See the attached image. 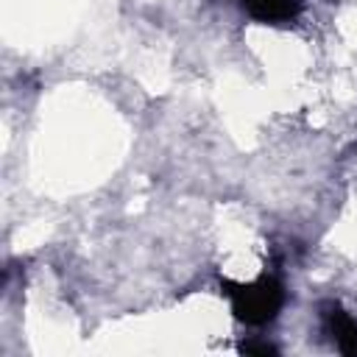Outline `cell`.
<instances>
[{"label": "cell", "instance_id": "3957f363", "mask_svg": "<svg viewBox=\"0 0 357 357\" xmlns=\"http://www.w3.org/2000/svg\"><path fill=\"white\" fill-rule=\"evenodd\" d=\"M240 6L257 22H293L301 14V0H240Z\"/></svg>", "mask_w": 357, "mask_h": 357}, {"label": "cell", "instance_id": "7a4b0ae2", "mask_svg": "<svg viewBox=\"0 0 357 357\" xmlns=\"http://www.w3.org/2000/svg\"><path fill=\"white\" fill-rule=\"evenodd\" d=\"M321 324H324V332L332 337V343L343 354L357 357V321L337 301L321 304Z\"/></svg>", "mask_w": 357, "mask_h": 357}, {"label": "cell", "instance_id": "6da1fadb", "mask_svg": "<svg viewBox=\"0 0 357 357\" xmlns=\"http://www.w3.org/2000/svg\"><path fill=\"white\" fill-rule=\"evenodd\" d=\"M223 290L231 301L234 315L248 326H262L273 321L284 304V287L276 276H259L257 282L248 284H237L226 279Z\"/></svg>", "mask_w": 357, "mask_h": 357}, {"label": "cell", "instance_id": "277c9868", "mask_svg": "<svg viewBox=\"0 0 357 357\" xmlns=\"http://www.w3.org/2000/svg\"><path fill=\"white\" fill-rule=\"evenodd\" d=\"M243 351H251V354H276V349L271 343H243Z\"/></svg>", "mask_w": 357, "mask_h": 357}]
</instances>
